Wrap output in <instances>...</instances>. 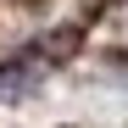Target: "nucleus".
I'll list each match as a JSON object with an SVG mask.
<instances>
[{"label": "nucleus", "mask_w": 128, "mask_h": 128, "mask_svg": "<svg viewBox=\"0 0 128 128\" xmlns=\"http://www.w3.org/2000/svg\"><path fill=\"white\" fill-rule=\"evenodd\" d=\"M34 84H39V67H28V61H6V67H0V100L34 95Z\"/></svg>", "instance_id": "f257e3e1"}, {"label": "nucleus", "mask_w": 128, "mask_h": 128, "mask_svg": "<svg viewBox=\"0 0 128 128\" xmlns=\"http://www.w3.org/2000/svg\"><path fill=\"white\" fill-rule=\"evenodd\" d=\"M72 50H78V34H72V28H56V34H50V56H56V61H67Z\"/></svg>", "instance_id": "f03ea898"}]
</instances>
